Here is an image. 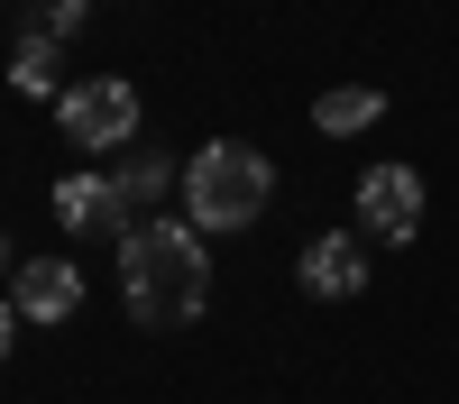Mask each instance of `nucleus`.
Listing matches in <instances>:
<instances>
[{
	"mask_svg": "<svg viewBox=\"0 0 459 404\" xmlns=\"http://www.w3.org/2000/svg\"><path fill=\"white\" fill-rule=\"evenodd\" d=\"M10 331H19V304H0V349H10Z\"/></svg>",
	"mask_w": 459,
	"mask_h": 404,
	"instance_id": "obj_12",
	"label": "nucleus"
},
{
	"mask_svg": "<svg viewBox=\"0 0 459 404\" xmlns=\"http://www.w3.org/2000/svg\"><path fill=\"white\" fill-rule=\"evenodd\" d=\"M83 10H92V0H28V19L47 28V37H74V28H83Z\"/></svg>",
	"mask_w": 459,
	"mask_h": 404,
	"instance_id": "obj_11",
	"label": "nucleus"
},
{
	"mask_svg": "<svg viewBox=\"0 0 459 404\" xmlns=\"http://www.w3.org/2000/svg\"><path fill=\"white\" fill-rule=\"evenodd\" d=\"M56 129L83 147V157H110V147H129L138 138V92L120 83V73H101V83H74L56 101Z\"/></svg>",
	"mask_w": 459,
	"mask_h": 404,
	"instance_id": "obj_3",
	"label": "nucleus"
},
{
	"mask_svg": "<svg viewBox=\"0 0 459 404\" xmlns=\"http://www.w3.org/2000/svg\"><path fill=\"white\" fill-rule=\"evenodd\" d=\"M413 230H423V175L413 166H368L359 175V239L404 248Z\"/></svg>",
	"mask_w": 459,
	"mask_h": 404,
	"instance_id": "obj_5",
	"label": "nucleus"
},
{
	"mask_svg": "<svg viewBox=\"0 0 459 404\" xmlns=\"http://www.w3.org/2000/svg\"><path fill=\"white\" fill-rule=\"evenodd\" d=\"M266 193H276V166H266L257 147H239V138H212L203 157L184 166V220H194V230H248L266 211Z\"/></svg>",
	"mask_w": 459,
	"mask_h": 404,
	"instance_id": "obj_2",
	"label": "nucleus"
},
{
	"mask_svg": "<svg viewBox=\"0 0 459 404\" xmlns=\"http://www.w3.org/2000/svg\"><path fill=\"white\" fill-rule=\"evenodd\" d=\"M294 276H303V294H359L368 285V248L350 230H322V239H303Z\"/></svg>",
	"mask_w": 459,
	"mask_h": 404,
	"instance_id": "obj_7",
	"label": "nucleus"
},
{
	"mask_svg": "<svg viewBox=\"0 0 459 404\" xmlns=\"http://www.w3.org/2000/svg\"><path fill=\"white\" fill-rule=\"evenodd\" d=\"M175 175H184V166H166V157H138V166L120 175V193H129V211H147V202H166V193H175Z\"/></svg>",
	"mask_w": 459,
	"mask_h": 404,
	"instance_id": "obj_10",
	"label": "nucleus"
},
{
	"mask_svg": "<svg viewBox=\"0 0 459 404\" xmlns=\"http://www.w3.org/2000/svg\"><path fill=\"white\" fill-rule=\"evenodd\" d=\"M0 267H10V239H0Z\"/></svg>",
	"mask_w": 459,
	"mask_h": 404,
	"instance_id": "obj_13",
	"label": "nucleus"
},
{
	"mask_svg": "<svg viewBox=\"0 0 459 404\" xmlns=\"http://www.w3.org/2000/svg\"><path fill=\"white\" fill-rule=\"evenodd\" d=\"M10 83H19V92H37V101L56 92V37H28V47L10 56Z\"/></svg>",
	"mask_w": 459,
	"mask_h": 404,
	"instance_id": "obj_9",
	"label": "nucleus"
},
{
	"mask_svg": "<svg viewBox=\"0 0 459 404\" xmlns=\"http://www.w3.org/2000/svg\"><path fill=\"white\" fill-rule=\"evenodd\" d=\"M56 220H65L74 239H92V248H129V230H138L120 175H65L56 184Z\"/></svg>",
	"mask_w": 459,
	"mask_h": 404,
	"instance_id": "obj_4",
	"label": "nucleus"
},
{
	"mask_svg": "<svg viewBox=\"0 0 459 404\" xmlns=\"http://www.w3.org/2000/svg\"><path fill=\"white\" fill-rule=\"evenodd\" d=\"M120 294H129V322L147 331H184L203 322L212 304V248L194 220H138L129 248H120Z\"/></svg>",
	"mask_w": 459,
	"mask_h": 404,
	"instance_id": "obj_1",
	"label": "nucleus"
},
{
	"mask_svg": "<svg viewBox=\"0 0 459 404\" xmlns=\"http://www.w3.org/2000/svg\"><path fill=\"white\" fill-rule=\"evenodd\" d=\"M313 120H322V138H359V129L386 120V92H377V83H340V92L313 101Z\"/></svg>",
	"mask_w": 459,
	"mask_h": 404,
	"instance_id": "obj_8",
	"label": "nucleus"
},
{
	"mask_svg": "<svg viewBox=\"0 0 459 404\" xmlns=\"http://www.w3.org/2000/svg\"><path fill=\"white\" fill-rule=\"evenodd\" d=\"M10 304L28 322H74V313H83V276H74V257H28V267L10 276Z\"/></svg>",
	"mask_w": 459,
	"mask_h": 404,
	"instance_id": "obj_6",
	"label": "nucleus"
}]
</instances>
